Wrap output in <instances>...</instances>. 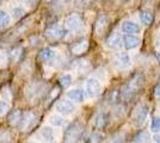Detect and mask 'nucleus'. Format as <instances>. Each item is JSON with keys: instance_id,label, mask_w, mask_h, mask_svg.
<instances>
[{"instance_id": "obj_1", "label": "nucleus", "mask_w": 160, "mask_h": 143, "mask_svg": "<svg viewBox=\"0 0 160 143\" xmlns=\"http://www.w3.org/2000/svg\"><path fill=\"white\" fill-rule=\"evenodd\" d=\"M143 76L140 73L134 74L120 89L121 99L124 102H130L135 98V95L140 92L143 86Z\"/></svg>"}, {"instance_id": "obj_2", "label": "nucleus", "mask_w": 160, "mask_h": 143, "mask_svg": "<svg viewBox=\"0 0 160 143\" xmlns=\"http://www.w3.org/2000/svg\"><path fill=\"white\" fill-rule=\"evenodd\" d=\"M44 89H46V85L43 81H31L25 86L24 95L29 102H36L42 97Z\"/></svg>"}, {"instance_id": "obj_3", "label": "nucleus", "mask_w": 160, "mask_h": 143, "mask_svg": "<svg viewBox=\"0 0 160 143\" xmlns=\"http://www.w3.org/2000/svg\"><path fill=\"white\" fill-rule=\"evenodd\" d=\"M82 134V128L79 123H72L65 132V140L63 143H78V141Z\"/></svg>"}, {"instance_id": "obj_4", "label": "nucleus", "mask_w": 160, "mask_h": 143, "mask_svg": "<svg viewBox=\"0 0 160 143\" xmlns=\"http://www.w3.org/2000/svg\"><path fill=\"white\" fill-rule=\"evenodd\" d=\"M44 35H46L48 41L58 42L65 38V36H66V30L60 26H58V25H53V26L48 27L47 30H46V32H44Z\"/></svg>"}, {"instance_id": "obj_5", "label": "nucleus", "mask_w": 160, "mask_h": 143, "mask_svg": "<svg viewBox=\"0 0 160 143\" xmlns=\"http://www.w3.org/2000/svg\"><path fill=\"white\" fill-rule=\"evenodd\" d=\"M38 121V115L35 111H27L24 112V117L19 126V130H31L36 125V123Z\"/></svg>"}, {"instance_id": "obj_6", "label": "nucleus", "mask_w": 160, "mask_h": 143, "mask_svg": "<svg viewBox=\"0 0 160 143\" xmlns=\"http://www.w3.org/2000/svg\"><path fill=\"white\" fill-rule=\"evenodd\" d=\"M85 91H86V94L88 98H96L98 97L102 91V86H100V82L94 79V78H91L86 81V85H85Z\"/></svg>"}, {"instance_id": "obj_7", "label": "nucleus", "mask_w": 160, "mask_h": 143, "mask_svg": "<svg viewBox=\"0 0 160 143\" xmlns=\"http://www.w3.org/2000/svg\"><path fill=\"white\" fill-rule=\"evenodd\" d=\"M55 110L61 115H71L75 111V105L71 100L61 99L55 104Z\"/></svg>"}, {"instance_id": "obj_8", "label": "nucleus", "mask_w": 160, "mask_h": 143, "mask_svg": "<svg viewBox=\"0 0 160 143\" xmlns=\"http://www.w3.org/2000/svg\"><path fill=\"white\" fill-rule=\"evenodd\" d=\"M23 117H24V111L18 109L12 110L8 113V116H7V123H8L10 126L16 128V129H19L22 121H23Z\"/></svg>"}, {"instance_id": "obj_9", "label": "nucleus", "mask_w": 160, "mask_h": 143, "mask_svg": "<svg viewBox=\"0 0 160 143\" xmlns=\"http://www.w3.org/2000/svg\"><path fill=\"white\" fill-rule=\"evenodd\" d=\"M65 25L68 31H78L82 25V21L79 14H69L65 21Z\"/></svg>"}, {"instance_id": "obj_10", "label": "nucleus", "mask_w": 160, "mask_h": 143, "mask_svg": "<svg viewBox=\"0 0 160 143\" xmlns=\"http://www.w3.org/2000/svg\"><path fill=\"white\" fill-rule=\"evenodd\" d=\"M147 113H148V110H147L146 105H143V104L139 105V106L135 109V111H134L133 122L135 123L138 126L142 125V124L145 123V121H146Z\"/></svg>"}, {"instance_id": "obj_11", "label": "nucleus", "mask_w": 160, "mask_h": 143, "mask_svg": "<svg viewBox=\"0 0 160 143\" xmlns=\"http://www.w3.org/2000/svg\"><path fill=\"white\" fill-rule=\"evenodd\" d=\"M38 59L40 61L46 62V63H53L56 59V53L50 48H43L38 53Z\"/></svg>"}, {"instance_id": "obj_12", "label": "nucleus", "mask_w": 160, "mask_h": 143, "mask_svg": "<svg viewBox=\"0 0 160 143\" xmlns=\"http://www.w3.org/2000/svg\"><path fill=\"white\" fill-rule=\"evenodd\" d=\"M113 63L116 64V67H118L121 69H126L129 67L130 64V59H129V55L127 53H120V54L116 55Z\"/></svg>"}, {"instance_id": "obj_13", "label": "nucleus", "mask_w": 160, "mask_h": 143, "mask_svg": "<svg viewBox=\"0 0 160 143\" xmlns=\"http://www.w3.org/2000/svg\"><path fill=\"white\" fill-rule=\"evenodd\" d=\"M122 31L124 34H128V35H136V34H140L141 29L139 26V24H136L134 21H127L122 24Z\"/></svg>"}, {"instance_id": "obj_14", "label": "nucleus", "mask_w": 160, "mask_h": 143, "mask_svg": "<svg viewBox=\"0 0 160 143\" xmlns=\"http://www.w3.org/2000/svg\"><path fill=\"white\" fill-rule=\"evenodd\" d=\"M140 44V38L135 35H124L123 36V45L126 49H134Z\"/></svg>"}, {"instance_id": "obj_15", "label": "nucleus", "mask_w": 160, "mask_h": 143, "mask_svg": "<svg viewBox=\"0 0 160 143\" xmlns=\"http://www.w3.org/2000/svg\"><path fill=\"white\" fill-rule=\"evenodd\" d=\"M123 44V38L120 34H112L109 36L107 41V45L111 49H120Z\"/></svg>"}, {"instance_id": "obj_16", "label": "nucleus", "mask_w": 160, "mask_h": 143, "mask_svg": "<svg viewBox=\"0 0 160 143\" xmlns=\"http://www.w3.org/2000/svg\"><path fill=\"white\" fill-rule=\"evenodd\" d=\"M67 97H68L71 100H73V102H84L85 93H84V91H82V89L74 88V89H71V91H68V92H67Z\"/></svg>"}, {"instance_id": "obj_17", "label": "nucleus", "mask_w": 160, "mask_h": 143, "mask_svg": "<svg viewBox=\"0 0 160 143\" xmlns=\"http://www.w3.org/2000/svg\"><path fill=\"white\" fill-rule=\"evenodd\" d=\"M109 122V117L105 112H99L94 117V126L97 129H104Z\"/></svg>"}, {"instance_id": "obj_18", "label": "nucleus", "mask_w": 160, "mask_h": 143, "mask_svg": "<svg viewBox=\"0 0 160 143\" xmlns=\"http://www.w3.org/2000/svg\"><path fill=\"white\" fill-rule=\"evenodd\" d=\"M87 49H88V42L81 41V42L75 43L74 45H72L71 51H72L74 55H81V54H84V53H86Z\"/></svg>"}, {"instance_id": "obj_19", "label": "nucleus", "mask_w": 160, "mask_h": 143, "mask_svg": "<svg viewBox=\"0 0 160 143\" xmlns=\"http://www.w3.org/2000/svg\"><path fill=\"white\" fill-rule=\"evenodd\" d=\"M108 26V21H107V17L105 16H100L99 18L97 19L96 21V27H94V30H96V34L97 35H102L104 31H105V29Z\"/></svg>"}, {"instance_id": "obj_20", "label": "nucleus", "mask_w": 160, "mask_h": 143, "mask_svg": "<svg viewBox=\"0 0 160 143\" xmlns=\"http://www.w3.org/2000/svg\"><path fill=\"white\" fill-rule=\"evenodd\" d=\"M11 24V17L6 11L0 10V29H6Z\"/></svg>"}, {"instance_id": "obj_21", "label": "nucleus", "mask_w": 160, "mask_h": 143, "mask_svg": "<svg viewBox=\"0 0 160 143\" xmlns=\"http://www.w3.org/2000/svg\"><path fill=\"white\" fill-rule=\"evenodd\" d=\"M139 17H140L141 23L145 24V25H151L152 21H153V14L151 13L149 11H141Z\"/></svg>"}, {"instance_id": "obj_22", "label": "nucleus", "mask_w": 160, "mask_h": 143, "mask_svg": "<svg viewBox=\"0 0 160 143\" xmlns=\"http://www.w3.org/2000/svg\"><path fill=\"white\" fill-rule=\"evenodd\" d=\"M148 138H149L148 134H147L146 131L141 130V131H139V132L134 136L133 142L134 143H147L148 142Z\"/></svg>"}, {"instance_id": "obj_23", "label": "nucleus", "mask_w": 160, "mask_h": 143, "mask_svg": "<svg viewBox=\"0 0 160 143\" xmlns=\"http://www.w3.org/2000/svg\"><path fill=\"white\" fill-rule=\"evenodd\" d=\"M120 100H121V94H120V91H117V89L111 91L109 93V95H108V102H109V104H111V105L117 104Z\"/></svg>"}, {"instance_id": "obj_24", "label": "nucleus", "mask_w": 160, "mask_h": 143, "mask_svg": "<svg viewBox=\"0 0 160 143\" xmlns=\"http://www.w3.org/2000/svg\"><path fill=\"white\" fill-rule=\"evenodd\" d=\"M71 83H72V75L63 74L60 79H59V86H60L61 88H67V87H69Z\"/></svg>"}, {"instance_id": "obj_25", "label": "nucleus", "mask_w": 160, "mask_h": 143, "mask_svg": "<svg viewBox=\"0 0 160 143\" xmlns=\"http://www.w3.org/2000/svg\"><path fill=\"white\" fill-rule=\"evenodd\" d=\"M25 12H27L25 8H23L22 6H17V7H14V8H12L11 14H12V18H13L14 21H19L20 18L24 17Z\"/></svg>"}, {"instance_id": "obj_26", "label": "nucleus", "mask_w": 160, "mask_h": 143, "mask_svg": "<svg viewBox=\"0 0 160 143\" xmlns=\"http://www.w3.org/2000/svg\"><path fill=\"white\" fill-rule=\"evenodd\" d=\"M42 137L46 140V141H53L54 140V130L50 126H44L42 129Z\"/></svg>"}, {"instance_id": "obj_27", "label": "nucleus", "mask_w": 160, "mask_h": 143, "mask_svg": "<svg viewBox=\"0 0 160 143\" xmlns=\"http://www.w3.org/2000/svg\"><path fill=\"white\" fill-rule=\"evenodd\" d=\"M103 141V136L100 135L99 132H93L91 136L87 138L86 143H102Z\"/></svg>"}, {"instance_id": "obj_28", "label": "nucleus", "mask_w": 160, "mask_h": 143, "mask_svg": "<svg viewBox=\"0 0 160 143\" xmlns=\"http://www.w3.org/2000/svg\"><path fill=\"white\" fill-rule=\"evenodd\" d=\"M60 88H61L60 86H59V87H54L53 91L49 93V97H48V99H47V105H49L50 102H53L55 98H58V95L60 93Z\"/></svg>"}, {"instance_id": "obj_29", "label": "nucleus", "mask_w": 160, "mask_h": 143, "mask_svg": "<svg viewBox=\"0 0 160 143\" xmlns=\"http://www.w3.org/2000/svg\"><path fill=\"white\" fill-rule=\"evenodd\" d=\"M63 118L60 116H52L50 118H49V123L52 124V125H56V126H60V125H62L63 124Z\"/></svg>"}, {"instance_id": "obj_30", "label": "nucleus", "mask_w": 160, "mask_h": 143, "mask_svg": "<svg viewBox=\"0 0 160 143\" xmlns=\"http://www.w3.org/2000/svg\"><path fill=\"white\" fill-rule=\"evenodd\" d=\"M10 110V105L7 104L6 100H0V117L6 115Z\"/></svg>"}, {"instance_id": "obj_31", "label": "nucleus", "mask_w": 160, "mask_h": 143, "mask_svg": "<svg viewBox=\"0 0 160 143\" xmlns=\"http://www.w3.org/2000/svg\"><path fill=\"white\" fill-rule=\"evenodd\" d=\"M0 143H11V135L7 131H0Z\"/></svg>"}, {"instance_id": "obj_32", "label": "nucleus", "mask_w": 160, "mask_h": 143, "mask_svg": "<svg viewBox=\"0 0 160 143\" xmlns=\"http://www.w3.org/2000/svg\"><path fill=\"white\" fill-rule=\"evenodd\" d=\"M20 51H22L20 48H16V49H13V50L11 51V54H10V60H11V61H17V60L20 57V55H22Z\"/></svg>"}, {"instance_id": "obj_33", "label": "nucleus", "mask_w": 160, "mask_h": 143, "mask_svg": "<svg viewBox=\"0 0 160 143\" xmlns=\"http://www.w3.org/2000/svg\"><path fill=\"white\" fill-rule=\"evenodd\" d=\"M151 130H152L153 132H159L160 131V118H153V119H152Z\"/></svg>"}, {"instance_id": "obj_34", "label": "nucleus", "mask_w": 160, "mask_h": 143, "mask_svg": "<svg viewBox=\"0 0 160 143\" xmlns=\"http://www.w3.org/2000/svg\"><path fill=\"white\" fill-rule=\"evenodd\" d=\"M6 62H7V56L2 51H0V68L5 67L6 66Z\"/></svg>"}, {"instance_id": "obj_35", "label": "nucleus", "mask_w": 160, "mask_h": 143, "mask_svg": "<svg viewBox=\"0 0 160 143\" xmlns=\"http://www.w3.org/2000/svg\"><path fill=\"white\" fill-rule=\"evenodd\" d=\"M22 5H25V6H35V4H36V0H18Z\"/></svg>"}, {"instance_id": "obj_36", "label": "nucleus", "mask_w": 160, "mask_h": 143, "mask_svg": "<svg viewBox=\"0 0 160 143\" xmlns=\"http://www.w3.org/2000/svg\"><path fill=\"white\" fill-rule=\"evenodd\" d=\"M154 94H155V97H159L160 98V83L155 86V88H154Z\"/></svg>"}, {"instance_id": "obj_37", "label": "nucleus", "mask_w": 160, "mask_h": 143, "mask_svg": "<svg viewBox=\"0 0 160 143\" xmlns=\"http://www.w3.org/2000/svg\"><path fill=\"white\" fill-rule=\"evenodd\" d=\"M154 141L157 143H160V135H155L154 136Z\"/></svg>"}, {"instance_id": "obj_38", "label": "nucleus", "mask_w": 160, "mask_h": 143, "mask_svg": "<svg viewBox=\"0 0 160 143\" xmlns=\"http://www.w3.org/2000/svg\"><path fill=\"white\" fill-rule=\"evenodd\" d=\"M157 45H158L159 49H160V35L158 36V38H157Z\"/></svg>"}, {"instance_id": "obj_39", "label": "nucleus", "mask_w": 160, "mask_h": 143, "mask_svg": "<svg viewBox=\"0 0 160 143\" xmlns=\"http://www.w3.org/2000/svg\"><path fill=\"white\" fill-rule=\"evenodd\" d=\"M29 143H37V142H29Z\"/></svg>"}, {"instance_id": "obj_40", "label": "nucleus", "mask_w": 160, "mask_h": 143, "mask_svg": "<svg viewBox=\"0 0 160 143\" xmlns=\"http://www.w3.org/2000/svg\"><path fill=\"white\" fill-rule=\"evenodd\" d=\"M47 1H50V0H47Z\"/></svg>"}, {"instance_id": "obj_41", "label": "nucleus", "mask_w": 160, "mask_h": 143, "mask_svg": "<svg viewBox=\"0 0 160 143\" xmlns=\"http://www.w3.org/2000/svg\"><path fill=\"white\" fill-rule=\"evenodd\" d=\"M0 1H1V0H0Z\"/></svg>"}]
</instances>
